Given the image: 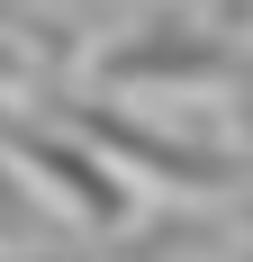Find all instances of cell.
<instances>
[{
  "mask_svg": "<svg viewBox=\"0 0 253 262\" xmlns=\"http://www.w3.org/2000/svg\"><path fill=\"white\" fill-rule=\"evenodd\" d=\"M27 217V199H18V181H9V172H0V235H9V226H18Z\"/></svg>",
  "mask_w": 253,
  "mask_h": 262,
  "instance_id": "6da1fadb",
  "label": "cell"
}]
</instances>
